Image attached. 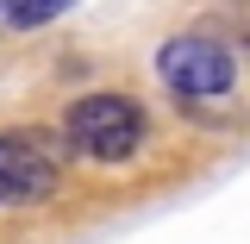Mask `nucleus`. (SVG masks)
<instances>
[{"instance_id":"nucleus-1","label":"nucleus","mask_w":250,"mask_h":244,"mask_svg":"<svg viewBox=\"0 0 250 244\" xmlns=\"http://www.w3.org/2000/svg\"><path fill=\"white\" fill-rule=\"evenodd\" d=\"M150 144V113L131 100V94L106 88V94H82L69 100L62 113V151L75 163H94V169H119Z\"/></svg>"},{"instance_id":"nucleus-2","label":"nucleus","mask_w":250,"mask_h":244,"mask_svg":"<svg viewBox=\"0 0 250 244\" xmlns=\"http://www.w3.org/2000/svg\"><path fill=\"white\" fill-rule=\"evenodd\" d=\"M156 82L175 94V107H213L219 94L238 88V50L213 38V31L188 25L175 38H163L156 50Z\"/></svg>"},{"instance_id":"nucleus-3","label":"nucleus","mask_w":250,"mask_h":244,"mask_svg":"<svg viewBox=\"0 0 250 244\" xmlns=\"http://www.w3.org/2000/svg\"><path fill=\"white\" fill-rule=\"evenodd\" d=\"M62 132H0V207H44L62 182Z\"/></svg>"},{"instance_id":"nucleus-4","label":"nucleus","mask_w":250,"mask_h":244,"mask_svg":"<svg viewBox=\"0 0 250 244\" xmlns=\"http://www.w3.org/2000/svg\"><path fill=\"white\" fill-rule=\"evenodd\" d=\"M69 6H75V0H13V6H6V25L13 31H38V25H57Z\"/></svg>"},{"instance_id":"nucleus-5","label":"nucleus","mask_w":250,"mask_h":244,"mask_svg":"<svg viewBox=\"0 0 250 244\" xmlns=\"http://www.w3.org/2000/svg\"><path fill=\"white\" fill-rule=\"evenodd\" d=\"M6 6H13V0H0V19H6Z\"/></svg>"}]
</instances>
